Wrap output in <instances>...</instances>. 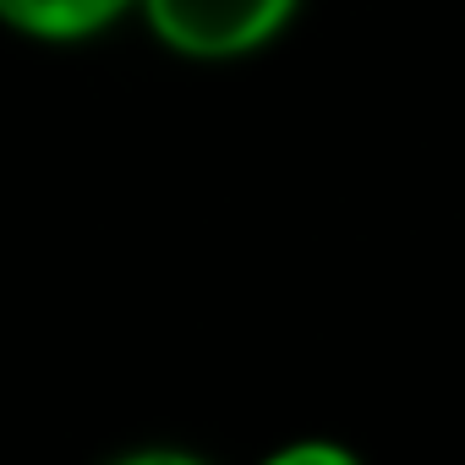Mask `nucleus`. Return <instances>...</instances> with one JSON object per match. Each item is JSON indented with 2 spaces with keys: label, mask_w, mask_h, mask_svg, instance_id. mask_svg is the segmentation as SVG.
I'll return each mask as SVG.
<instances>
[{
  "label": "nucleus",
  "mask_w": 465,
  "mask_h": 465,
  "mask_svg": "<svg viewBox=\"0 0 465 465\" xmlns=\"http://www.w3.org/2000/svg\"><path fill=\"white\" fill-rule=\"evenodd\" d=\"M296 0H148V23L186 55H242L285 28Z\"/></svg>",
  "instance_id": "obj_1"
},
{
  "label": "nucleus",
  "mask_w": 465,
  "mask_h": 465,
  "mask_svg": "<svg viewBox=\"0 0 465 465\" xmlns=\"http://www.w3.org/2000/svg\"><path fill=\"white\" fill-rule=\"evenodd\" d=\"M126 0H0V17L39 39H83L104 28Z\"/></svg>",
  "instance_id": "obj_2"
}]
</instances>
